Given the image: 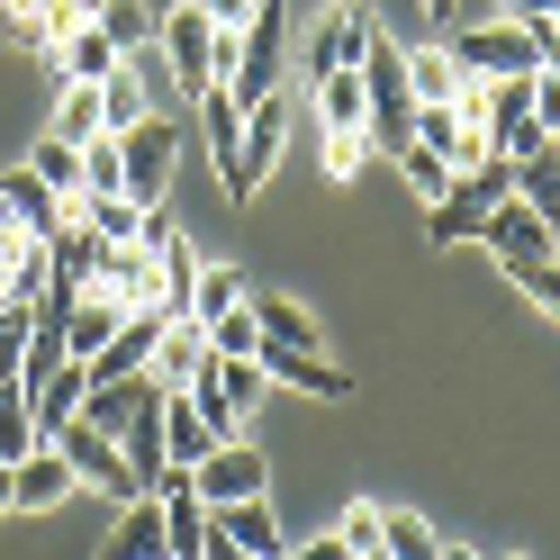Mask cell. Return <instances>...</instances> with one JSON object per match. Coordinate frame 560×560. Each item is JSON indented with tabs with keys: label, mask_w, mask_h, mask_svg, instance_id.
I'll use <instances>...</instances> for the list:
<instances>
[{
	"label": "cell",
	"mask_w": 560,
	"mask_h": 560,
	"mask_svg": "<svg viewBox=\"0 0 560 560\" xmlns=\"http://www.w3.org/2000/svg\"><path fill=\"white\" fill-rule=\"evenodd\" d=\"M443 55L462 63L470 82H524V73H542L534 19H462V27L443 37Z\"/></svg>",
	"instance_id": "6da1fadb"
},
{
	"label": "cell",
	"mask_w": 560,
	"mask_h": 560,
	"mask_svg": "<svg viewBox=\"0 0 560 560\" xmlns=\"http://www.w3.org/2000/svg\"><path fill=\"white\" fill-rule=\"evenodd\" d=\"M235 37H244V27H235ZM235 37H226V27H218V19H208L199 0H190V10H172V19L154 27V55H163V73H172V82H182V91L199 100L208 82H226Z\"/></svg>",
	"instance_id": "7a4b0ae2"
},
{
	"label": "cell",
	"mask_w": 560,
	"mask_h": 560,
	"mask_svg": "<svg viewBox=\"0 0 560 560\" xmlns=\"http://www.w3.org/2000/svg\"><path fill=\"white\" fill-rule=\"evenodd\" d=\"M280 82H290V19H280V0H262V10L244 19V37H235L226 100L235 109H262V100H280Z\"/></svg>",
	"instance_id": "3957f363"
},
{
	"label": "cell",
	"mask_w": 560,
	"mask_h": 560,
	"mask_svg": "<svg viewBox=\"0 0 560 560\" xmlns=\"http://www.w3.org/2000/svg\"><path fill=\"white\" fill-rule=\"evenodd\" d=\"M280 145H290V91H280V100H262V109H244V136H235V154L218 163L226 199H262V182H271Z\"/></svg>",
	"instance_id": "277c9868"
},
{
	"label": "cell",
	"mask_w": 560,
	"mask_h": 560,
	"mask_svg": "<svg viewBox=\"0 0 560 560\" xmlns=\"http://www.w3.org/2000/svg\"><path fill=\"white\" fill-rule=\"evenodd\" d=\"M46 443L63 452V462H73V479H82V488H100V498H145V488H136V470H127V452L100 434V425H82V416H73V425H55Z\"/></svg>",
	"instance_id": "5b68a950"
},
{
	"label": "cell",
	"mask_w": 560,
	"mask_h": 560,
	"mask_svg": "<svg viewBox=\"0 0 560 560\" xmlns=\"http://www.w3.org/2000/svg\"><path fill=\"white\" fill-rule=\"evenodd\" d=\"M362 37H371V10H353V0H335V10L307 27V46H299V82L317 91L326 73H353L362 63Z\"/></svg>",
	"instance_id": "8992f818"
},
{
	"label": "cell",
	"mask_w": 560,
	"mask_h": 560,
	"mask_svg": "<svg viewBox=\"0 0 560 560\" xmlns=\"http://www.w3.org/2000/svg\"><path fill=\"white\" fill-rule=\"evenodd\" d=\"M190 488H199V506H235V498H271V462H262V452L254 443H218V452H208V462L190 470Z\"/></svg>",
	"instance_id": "52a82bcc"
},
{
	"label": "cell",
	"mask_w": 560,
	"mask_h": 560,
	"mask_svg": "<svg viewBox=\"0 0 560 560\" xmlns=\"http://www.w3.org/2000/svg\"><path fill=\"white\" fill-rule=\"evenodd\" d=\"M479 244L498 254L506 280H515V271H534V262H551V226H542V208H524V199H498V208H488Z\"/></svg>",
	"instance_id": "ba28073f"
},
{
	"label": "cell",
	"mask_w": 560,
	"mask_h": 560,
	"mask_svg": "<svg viewBox=\"0 0 560 560\" xmlns=\"http://www.w3.org/2000/svg\"><path fill=\"white\" fill-rule=\"evenodd\" d=\"M172 154H182V136H172L163 118H145V127L118 136V172H127V199H136V208H154V199L172 190Z\"/></svg>",
	"instance_id": "9c48e42d"
},
{
	"label": "cell",
	"mask_w": 560,
	"mask_h": 560,
	"mask_svg": "<svg viewBox=\"0 0 560 560\" xmlns=\"http://www.w3.org/2000/svg\"><path fill=\"white\" fill-rule=\"evenodd\" d=\"M262 380L271 389H290V398H353V371L326 362V353H280V343H262Z\"/></svg>",
	"instance_id": "30bf717a"
},
{
	"label": "cell",
	"mask_w": 560,
	"mask_h": 560,
	"mask_svg": "<svg viewBox=\"0 0 560 560\" xmlns=\"http://www.w3.org/2000/svg\"><path fill=\"white\" fill-rule=\"evenodd\" d=\"M163 326H172L163 307H136V317H127V326H118V335H109V343H100V353L82 362V371H91V389H100V380H127V371H154V343H163Z\"/></svg>",
	"instance_id": "8fae6325"
},
{
	"label": "cell",
	"mask_w": 560,
	"mask_h": 560,
	"mask_svg": "<svg viewBox=\"0 0 560 560\" xmlns=\"http://www.w3.org/2000/svg\"><path fill=\"white\" fill-rule=\"evenodd\" d=\"M172 389L154 371H127V380H100V389L82 398V425H100V434H118V425H136V416H154Z\"/></svg>",
	"instance_id": "7c38bea8"
},
{
	"label": "cell",
	"mask_w": 560,
	"mask_h": 560,
	"mask_svg": "<svg viewBox=\"0 0 560 560\" xmlns=\"http://www.w3.org/2000/svg\"><path fill=\"white\" fill-rule=\"evenodd\" d=\"M63 498H82V479H73V462H63L55 443H37L27 462H10V506L46 515V506H63Z\"/></svg>",
	"instance_id": "4fadbf2b"
},
{
	"label": "cell",
	"mask_w": 560,
	"mask_h": 560,
	"mask_svg": "<svg viewBox=\"0 0 560 560\" xmlns=\"http://www.w3.org/2000/svg\"><path fill=\"white\" fill-rule=\"evenodd\" d=\"M0 218H10V226H27V235L46 244L63 218H73V199H55V190H46L27 163H10V172H0Z\"/></svg>",
	"instance_id": "5bb4252c"
},
{
	"label": "cell",
	"mask_w": 560,
	"mask_h": 560,
	"mask_svg": "<svg viewBox=\"0 0 560 560\" xmlns=\"http://www.w3.org/2000/svg\"><path fill=\"white\" fill-rule=\"evenodd\" d=\"M218 443H226V434L190 407V389H172V398H163V470H199Z\"/></svg>",
	"instance_id": "9a60e30c"
},
{
	"label": "cell",
	"mask_w": 560,
	"mask_h": 560,
	"mask_svg": "<svg viewBox=\"0 0 560 560\" xmlns=\"http://www.w3.org/2000/svg\"><path fill=\"white\" fill-rule=\"evenodd\" d=\"M208 534H226L235 551H254V560H280L290 542H280V515L271 498H235V506H208Z\"/></svg>",
	"instance_id": "2e32d148"
},
{
	"label": "cell",
	"mask_w": 560,
	"mask_h": 560,
	"mask_svg": "<svg viewBox=\"0 0 560 560\" xmlns=\"http://www.w3.org/2000/svg\"><path fill=\"white\" fill-rule=\"evenodd\" d=\"M244 307H254V326H262V343H280V353H326V335H317V317H307L299 299L244 290Z\"/></svg>",
	"instance_id": "e0dca14e"
},
{
	"label": "cell",
	"mask_w": 560,
	"mask_h": 560,
	"mask_svg": "<svg viewBox=\"0 0 560 560\" xmlns=\"http://www.w3.org/2000/svg\"><path fill=\"white\" fill-rule=\"evenodd\" d=\"M91 560H172V542H163V506H154V498H127V515L109 524V542H100Z\"/></svg>",
	"instance_id": "ac0fdd59"
},
{
	"label": "cell",
	"mask_w": 560,
	"mask_h": 560,
	"mask_svg": "<svg viewBox=\"0 0 560 560\" xmlns=\"http://www.w3.org/2000/svg\"><path fill=\"white\" fill-rule=\"evenodd\" d=\"M91 290H109L118 307H154V254L145 244H109L100 271H91Z\"/></svg>",
	"instance_id": "d6986e66"
},
{
	"label": "cell",
	"mask_w": 560,
	"mask_h": 560,
	"mask_svg": "<svg viewBox=\"0 0 560 560\" xmlns=\"http://www.w3.org/2000/svg\"><path fill=\"white\" fill-rule=\"evenodd\" d=\"M199 371H208V326L199 317H172L163 343H154V380H163V389H190Z\"/></svg>",
	"instance_id": "ffe728a7"
},
{
	"label": "cell",
	"mask_w": 560,
	"mask_h": 560,
	"mask_svg": "<svg viewBox=\"0 0 560 560\" xmlns=\"http://www.w3.org/2000/svg\"><path fill=\"white\" fill-rule=\"evenodd\" d=\"M46 63H55V73H63V82H109V73H118V63H127V55H118L109 37H100V27H91V19H82V27H73V37H63V46L46 55Z\"/></svg>",
	"instance_id": "44dd1931"
},
{
	"label": "cell",
	"mask_w": 560,
	"mask_h": 560,
	"mask_svg": "<svg viewBox=\"0 0 560 560\" xmlns=\"http://www.w3.org/2000/svg\"><path fill=\"white\" fill-rule=\"evenodd\" d=\"M127 317H136V307H118L109 290H82V307L63 317V343H73V362H91V353H100V343H109Z\"/></svg>",
	"instance_id": "7402d4cb"
},
{
	"label": "cell",
	"mask_w": 560,
	"mask_h": 560,
	"mask_svg": "<svg viewBox=\"0 0 560 560\" xmlns=\"http://www.w3.org/2000/svg\"><path fill=\"white\" fill-rule=\"evenodd\" d=\"M91 27H100V37H109L127 63L154 55V10H145V0H91Z\"/></svg>",
	"instance_id": "603a6c76"
},
{
	"label": "cell",
	"mask_w": 560,
	"mask_h": 560,
	"mask_svg": "<svg viewBox=\"0 0 560 560\" xmlns=\"http://www.w3.org/2000/svg\"><path fill=\"white\" fill-rule=\"evenodd\" d=\"M82 398H91V371H82V362H63L55 380H37V389H27V407H37V434L73 425V416H82Z\"/></svg>",
	"instance_id": "cb8c5ba5"
},
{
	"label": "cell",
	"mask_w": 560,
	"mask_h": 560,
	"mask_svg": "<svg viewBox=\"0 0 560 560\" xmlns=\"http://www.w3.org/2000/svg\"><path fill=\"white\" fill-rule=\"evenodd\" d=\"M380 560H443V534L416 506H380Z\"/></svg>",
	"instance_id": "d4e9b609"
},
{
	"label": "cell",
	"mask_w": 560,
	"mask_h": 560,
	"mask_svg": "<svg viewBox=\"0 0 560 560\" xmlns=\"http://www.w3.org/2000/svg\"><path fill=\"white\" fill-rule=\"evenodd\" d=\"M145 118H154L145 73H136V63H118V73L100 82V127H109V136H127V127H145Z\"/></svg>",
	"instance_id": "484cf974"
},
{
	"label": "cell",
	"mask_w": 560,
	"mask_h": 560,
	"mask_svg": "<svg viewBox=\"0 0 560 560\" xmlns=\"http://www.w3.org/2000/svg\"><path fill=\"white\" fill-rule=\"evenodd\" d=\"M462 63H452L443 46H425V55H407V91H416V109H443V100H462Z\"/></svg>",
	"instance_id": "4316f807"
},
{
	"label": "cell",
	"mask_w": 560,
	"mask_h": 560,
	"mask_svg": "<svg viewBox=\"0 0 560 560\" xmlns=\"http://www.w3.org/2000/svg\"><path fill=\"white\" fill-rule=\"evenodd\" d=\"M307 100H317L326 136H343V127H362V118H371V91H362V73H326V82L307 91Z\"/></svg>",
	"instance_id": "83f0119b"
},
{
	"label": "cell",
	"mask_w": 560,
	"mask_h": 560,
	"mask_svg": "<svg viewBox=\"0 0 560 560\" xmlns=\"http://www.w3.org/2000/svg\"><path fill=\"white\" fill-rule=\"evenodd\" d=\"M244 290H254V280H244L235 262H199V290H190V317H199V326H218L226 307H244Z\"/></svg>",
	"instance_id": "f1b7e54d"
},
{
	"label": "cell",
	"mask_w": 560,
	"mask_h": 560,
	"mask_svg": "<svg viewBox=\"0 0 560 560\" xmlns=\"http://www.w3.org/2000/svg\"><path fill=\"white\" fill-rule=\"evenodd\" d=\"M46 136H63V145H91V136H109V127H100V82H63Z\"/></svg>",
	"instance_id": "f546056e"
},
{
	"label": "cell",
	"mask_w": 560,
	"mask_h": 560,
	"mask_svg": "<svg viewBox=\"0 0 560 560\" xmlns=\"http://www.w3.org/2000/svg\"><path fill=\"white\" fill-rule=\"evenodd\" d=\"M109 443L127 452V470H136V488H154V479H163V407H154V416H136V425H118Z\"/></svg>",
	"instance_id": "4dcf8cb0"
},
{
	"label": "cell",
	"mask_w": 560,
	"mask_h": 560,
	"mask_svg": "<svg viewBox=\"0 0 560 560\" xmlns=\"http://www.w3.org/2000/svg\"><path fill=\"white\" fill-rule=\"evenodd\" d=\"M73 218L100 244H136V235H145V208H136V199H73Z\"/></svg>",
	"instance_id": "1f68e13d"
},
{
	"label": "cell",
	"mask_w": 560,
	"mask_h": 560,
	"mask_svg": "<svg viewBox=\"0 0 560 560\" xmlns=\"http://www.w3.org/2000/svg\"><path fill=\"white\" fill-rule=\"evenodd\" d=\"M27 172H37L55 199H82V145H63V136H46V145L27 154Z\"/></svg>",
	"instance_id": "d6a6232c"
},
{
	"label": "cell",
	"mask_w": 560,
	"mask_h": 560,
	"mask_svg": "<svg viewBox=\"0 0 560 560\" xmlns=\"http://www.w3.org/2000/svg\"><path fill=\"white\" fill-rule=\"evenodd\" d=\"M208 380H218V398H226V416H235V425H244V416L262 407V389H271V380H262V362H208Z\"/></svg>",
	"instance_id": "836d02e7"
},
{
	"label": "cell",
	"mask_w": 560,
	"mask_h": 560,
	"mask_svg": "<svg viewBox=\"0 0 560 560\" xmlns=\"http://www.w3.org/2000/svg\"><path fill=\"white\" fill-rule=\"evenodd\" d=\"M199 127H208V154H235V136H244V109H235V100H226V82H208L199 91Z\"/></svg>",
	"instance_id": "e575fe53"
},
{
	"label": "cell",
	"mask_w": 560,
	"mask_h": 560,
	"mask_svg": "<svg viewBox=\"0 0 560 560\" xmlns=\"http://www.w3.org/2000/svg\"><path fill=\"white\" fill-rule=\"evenodd\" d=\"M82 199H127V172H118V136H91V145H82Z\"/></svg>",
	"instance_id": "d590c367"
},
{
	"label": "cell",
	"mask_w": 560,
	"mask_h": 560,
	"mask_svg": "<svg viewBox=\"0 0 560 560\" xmlns=\"http://www.w3.org/2000/svg\"><path fill=\"white\" fill-rule=\"evenodd\" d=\"M389 163H398V172H407V190H416V199H425V208H434V199H443V190H452V163H443V154H434V145H398V154H389Z\"/></svg>",
	"instance_id": "8d00e7d4"
},
{
	"label": "cell",
	"mask_w": 560,
	"mask_h": 560,
	"mask_svg": "<svg viewBox=\"0 0 560 560\" xmlns=\"http://www.w3.org/2000/svg\"><path fill=\"white\" fill-rule=\"evenodd\" d=\"M515 199H524V208H551V199H560V154H551V145L515 163Z\"/></svg>",
	"instance_id": "74e56055"
},
{
	"label": "cell",
	"mask_w": 560,
	"mask_h": 560,
	"mask_svg": "<svg viewBox=\"0 0 560 560\" xmlns=\"http://www.w3.org/2000/svg\"><path fill=\"white\" fill-rule=\"evenodd\" d=\"M335 542L353 551V560H371V551H380V506H371V498H353V506H343V524H335Z\"/></svg>",
	"instance_id": "f35d334b"
},
{
	"label": "cell",
	"mask_w": 560,
	"mask_h": 560,
	"mask_svg": "<svg viewBox=\"0 0 560 560\" xmlns=\"http://www.w3.org/2000/svg\"><path fill=\"white\" fill-rule=\"evenodd\" d=\"M515 290L534 299L542 317H560V254H551V262H534V271H515Z\"/></svg>",
	"instance_id": "ab89813d"
},
{
	"label": "cell",
	"mask_w": 560,
	"mask_h": 560,
	"mask_svg": "<svg viewBox=\"0 0 560 560\" xmlns=\"http://www.w3.org/2000/svg\"><path fill=\"white\" fill-rule=\"evenodd\" d=\"M326 172H335V182H353V172H362V127L326 136Z\"/></svg>",
	"instance_id": "60d3db41"
},
{
	"label": "cell",
	"mask_w": 560,
	"mask_h": 560,
	"mask_svg": "<svg viewBox=\"0 0 560 560\" xmlns=\"http://www.w3.org/2000/svg\"><path fill=\"white\" fill-rule=\"evenodd\" d=\"M199 10H208V19H218V27H226V37H235V27H244V19H254V10H262V0H199Z\"/></svg>",
	"instance_id": "b9f144b4"
},
{
	"label": "cell",
	"mask_w": 560,
	"mask_h": 560,
	"mask_svg": "<svg viewBox=\"0 0 560 560\" xmlns=\"http://www.w3.org/2000/svg\"><path fill=\"white\" fill-rule=\"evenodd\" d=\"M498 19H560V0H498Z\"/></svg>",
	"instance_id": "7bdbcfd3"
},
{
	"label": "cell",
	"mask_w": 560,
	"mask_h": 560,
	"mask_svg": "<svg viewBox=\"0 0 560 560\" xmlns=\"http://www.w3.org/2000/svg\"><path fill=\"white\" fill-rule=\"evenodd\" d=\"M280 560H353V551H343V542L326 534V542H299V551H280Z\"/></svg>",
	"instance_id": "ee69618b"
},
{
	"label": "cell",
	"mask_w": 560,
	"mask_h": 560,
	"mask_svg": "<svg viewBox=\"0 0 560 560\" xmlns=\"http://www.w3.org/2000/svg\"><path fill=\"white\" fill-rule=\"evenodd\" d=\"M425 19L434 27H462V0H425Z\"/></svg>",
	"instance_id": "f6af8a7d"
},
{
	"label": "cell",
	"mask_w": 560,
	"mask_h": 560,
	"mask_svg": "<svg viewBox=\"0 0 560 560\" xmlns=\"http://www.w3.org/2000/svg\"><path fill=\"white\" fill-rule=\"evenodd\" d=\"M145 10H154V27H163V19H172V10H190V0H145Z\"/></svg>",
	"instance_id": "bcb514c9"
},
{
	"label": "cell",
	"mask_w": 560,
	"mask_h": 560,
	"mask_svg": "<svg viewBox=\"0 0 560 560\" xmlns=\"http://www.w3.org/2000/svg\"><path fill=\"white\" fill-rule=\"evenodd\" d=\"M0 515H10V462H0Z\"/></svg>",
	"instance_id": "7dc6e473"
},
{
	"label": "cell",
	"mask_w": 560,
	"mask_h": 560,
	"mask_svg": "<svg viewBox=\"0 0 560 560\" xmlns=\"http://www.w3.org/2000/svg\"><path fill=\"white\" fill-rule=\"evenodd\" d=\"M443 560H479V551H462V542H443Z\"/></svg>",
	"instance_id": "c3c4849f"
},
{
	"label": "cell",
	"mask_w": 560,
	"mask_h": 560,
	"mask_svg": "<svg viewBox=\"0 0 560 560\" xmlns=\"http://www.w3.org/2000/svg\"><path fill=\"white\" fill-rule=\"evenodd\" d=\"M82 10H91V0H82Z\"/></svg>",
	"instance_id": "681fc988"
}]
</instances>
